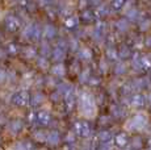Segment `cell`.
Wrapping results in <instances>:
<instances>
[{"instance_id": "obj_8", "label": "cell", "mask_w": 151, "mask_h": 150, "mask_svg": "<svg viewBox=\"0 0 151 150\" xmlns=\"http://www.w3.org/2000/svg\"><path fill=\"white\" fill-rule=\"evenodd\" d=\"M133 145L137 146V149H141L142 148V141L139 140V138H134V141H133Z\"/></svg>"}, {"instance_id": "obj_7", "label": "cell", "mask_w": 151, "mask_h": 150, "mask_svg": "<svg viewBox=\"0 0 151 150\" xmlns=\"http://www.w3.org/2000/svg\"><path fill=\"white\" fill-rule=\"evenodd\" d=\"M121 57H122V58H125V57H129V49L125 48V46L121 48Z\"/></svg>"}, {"instance_id": "obj_4", "label": "cell", "mask_w": 151, "mask_h": 150, "mask_svg": "<svg viewBox=\"0 0 151 150\" xmlns=\"http://www.w3.org/2000/svg\"><path fill=\"white\" fill-rule=\"evenodd\" d=\"M116 141H117V144H118L120 146H125V144H126V141H127L126 134H125V133L118 134L117 137H116Z\"/></svg>"}, {"instance_id": "obj_11", "label": "cell", "mask_w": 151, "mask_h": 150, "mask_svg": "<svg viewBox=\"0 0 151 150\" xmlns=\"http://www.w3.org/2000/svg\"><path fill=\"white\" fill-rule=\"evenodd\" d=\"M145 44H146V46H150V48H151V36L147 37L146 41H145Z\"/></svg>"}, {"instance_id": "obj_13", "label": "cell", "mask_w": 151, "mask_h": 150, "mask_svg": "<svg viewBox=\"0 0 151 150\" xmlns=\"http://www.w3.org/2000/svg\"><path fill=\"white\" fill-rule=\"evenodd\" d=\"M149 100H150V103H151V94H150V96H149Z\"/></svg>"}, {"instance_id": "obj_1", "label": "cell", "mask_w": 151, "mask_h": 150, "mask_svg": "<svg viewBox=\"0 0 151 150\" xmlns=\"http://www.w3.org/2000/svg\"><path fill=\"white\" fill-rule=\"evenodd\" d=\"M147 124V119L143 116V115H135L133 119H130L127 121V126L133 131H139L142 129L145 125Z\"/></svg>"}, {"instance_id": "obj_6", "label": "cell", "mask_w": 151, "mask_h": 150, "mask_svg": "<svg viewBox=\"0 0 151 150\" xmlns=\"http://www.w3.org/2000/svg\"><path fill=\"white\" fill-rule=\"evenodd\" d=\"M137 15H138V11L137 9H129V11H127V17H129V19H135Z\"/></svg>"}, {"instance_id": "obj_10", "label": "cell", "mask_w": 151, "mask_h": 150, "mask_svg": "<svg viewBox=\"0 0 151 150\" xmlns=\"http://www.w3.org/2000/svg\"><path fill=\"white\" fill-rule=\"evenodd\" d=\"M145 21H146V22H142V24H141V28H142V29H145V28H149V27H150V21H149V20H145Z\"/></svg>"}, {"instance_id": "obj_2", "label": "cell", "mask_w": 151, "mask_h": 150, "mask_svg": "<svg viewBox=\"0 0 151 150\" xmlns=\"http://www.w3.org/2000/svg\"><path fill=\"white\" fill-rule=\"evenodd\" d=\"M132 104L134 105V107H141V105H143V97L141 96V95H133V97H132Z\"/></svg>"}, {"instance_id": "obj_12", "label": "cell", "mask_w": 151, "mask_h": 150, "mask_svg": "<svg viewBox=\"0 0 151 150\" xmlns=\"http://www.w3.org/2000/svg\"><path fill=\"white\" fill-rule=\"evenodd\" d=\"M101 150H112V149H110V146H109V145H105Z\"/></svg>"}, {"instance_id": "obj_5", "label": "cell", "mask_w": 151, "mask_h": 150, "mask_svg": "<svg viewBox=\"0 0 151 150\" xmlns=\"http://www.w3.org/2000/svg\"><path fill=\"white\" fill-rule=\"evenodd\" d=\"M125 70H126V69H125L124 63H118L117 67H116V73H117V74H124Z\"/></svg>"}, {"instance_id": "obj_3", "label": "cell", "mask_w": 151, "mask_h": 150, "mask_svg": "<svg viewBox=\"0 0 151 150\" xmlns=\"http://www.w3.org/2000/svg\"><path fill=\"white\" fill-rule=\"evenodd\" d=\"M117 28H118V29H120L121 32L127 30V28H129V21H127V20H125V19H121L120 21L117 22Z\"/></svg>"}, {"instance_id": "obj_9", "label": "cell", "mask_w": 151, "mask_h": 150, "mask_svg": "<svg viewBox=\"0 0 151 150\" xmlns=\"http://www.w3.org/2000/svg\"><path fill=\"white\" fill-rule=\"evenodd\" d=\"M100 138L101 140H104V141H106V140H109L110 138V134L108 133V132H103V133H100Z\"/></svg>"}]
</instances>
